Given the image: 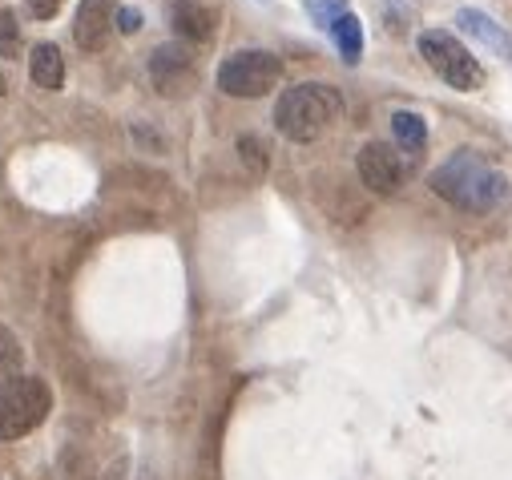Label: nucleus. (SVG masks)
Listing matches in <instances>:
<instances>
[{"label": "nucleus", "instance_id": "nucleus-15", "mask_svg": "<svg viewBox=\"0 0 512 480\" xmlns=\"http://www.w3.org/2000/svg\"><path fill=\"white\" fill-rule=\"evenodd\" d=\"M307 13L319 29H335V21H343L351 9H347V0H307Z\"/></svg>", "mask_w": 512, "mask_h": 480}, {"label": "nucleus", "instance_id": "nucleus-19", "mask_svg": "<svg viewBox=\"0 0 512 480\" xmlns=\"http://www.w3.org/2000/svg\"><path fill=\"white\" fill-rule=\"evenodd\" d=\"M25 5H29V13H33L37 21H49V17H57V13H61L65 0H25Z\"/></svg>", "mask_w": 512, "mask_h": 480}, {"label": "nucleus", "instance_id": "nucleus-1", "mask_svg": "<svg viewBox=\"0 0 512 480\" xmlns=\"http://www.w3.org/2000/svg\"><path fill=\"white\" fill-rule=\"evenodd\" d=\"M428 186L444 202H452L460 210H472V214L496 210L504 202V194H508V178L484 154H476V150H456L444 166L432 170Z\"/></svg>", "mask_w": 512, "mask_h": 480}, {"label": "nucleus", "instance_id": "nucleus-16", "mask_svg": "<svg viewBox=\"0 0 512 480\" xmlns=\"http://www.w3.org/2000/svg\"><path fill=\"white\" fill-rule=\"evenodd\" d=\"M238 154H242V162H246V170L254 174V178H263L267 174V146L259 142V138H238Z\"/></svg>", "mask_w": 512, "mask_h": 480}, {"label": "nucleus", "instance_id": "nucleus-9", "mask_svg": "<svg viewBox=\"0 0 512 480\" xmlns=\"http://www.w3.org/2000/svg\"><path fill=\"white\" fill-rule=\"evenodd\" d=\"M456 29L468 33L476 45H484L492 57L512 61V37H508L504 25H496L488 13H480V9H460V13H456Z\"/></svg>", "mask_w": 512, "mask_h": 480}, {"label": "nucleus", "instance_id": "nucleus-18", "mask_svg": "<svg viewBox=\"0 0 512 480\" xmlns=\"http://www.w3.org/2000/svg\"><path fill=\"white\" fill-rule=\"evenodd\" d=\"M57 480H89V464L85 460H77L73 452L65 456V464H61V472H57Z\"/></svg>", "mask_w": 512, "mask_h": 480}, {"label": "nucleus", "instance_id": "nucleus-5", "mask_svg": "<svg viewBox=\"0 0 512 480\" xmlns=\"http://www.w3.org/2000/svg\"><path fill=\"white\" fill-rule=\"evenodd\" d=\"M416 49H420V57L432 65V73H436L444 85H452L456 93H476V89L484 85V69H480V61H476L452 33H444V29H428V33H420Z\"/></svg>", "mask_w": 512, "mask_h": 480}, {"label": "nucleus", "instance_id": "nucleus-7", "mask_svg": "<svg viewBox=\"0 0 512 480\" xmlns=\"http://www.w3.org/2000/svg\"><path fill=\"white\" fill-rule=\"evenodd\" d=\"M355 170H359V182L371 190V194H396L404 186V162L400 154L388 146V142H367L355 158Z\"/></svg>", "mask_w": 512, "mask_h": 480}, {"label": "nucleus", "instance_id": "nucleus-10", "mask_svg": "<svg viewBox=\"0 0 512 480\" xmlns=\"http://www.w3.org/2000/svg\"><path fill=\"white\" fill-rule=\"evenodd\" d=\"M170 21H174L178 37H186V41H210L218 29V13L210 5H202V0H174Z\"/></svg>", "mask_w": 512, "mask_h": 480}, {"label": "nucleus", "instance_id": "nucleus-3", "mask_svg": "<svg viewBox=\"0 0 512 480\" xmlns=\"http://www.w3.org/2000/svg\"><path fill=\"white\" fill-rule=\"evenodd\" d=\"M53 412V388L37 376H13L0 384V440H21Z\"/></svg>", "mask_w": 512, "mask_h": 480}, {"label": "nucleus", "instance_id": "nucleus-2", "mask_svg": "<svg viewBox=\"0 0 512 480\" xmlns=\"http://www.w3.org/2000/svg\"><path fill=\"white\" fill-rule=\"evenodd\" d=\"M343 113V97L335 85L323 81H303L287 89L275 105V126L287 142H315L335 117Z\"/></svg>", "mask_w": 512, "mask_h": 480}, {"label": "nucleus", "instance_id": "nucleus-17", "mask_svg": "<svg viewBox=\"0 0 512 480\" xmlns=\"http://www.w3.org/2000/svg\"><path fill=\"white\" fill-rule=\"evenodd\" d=\"M17 37H21V25L13 9H0V57H17Z\"/></svg>", "mask_w": 512, "mask_h": 480}, {"label": "nucleus", "instance_id": "nucleus-14", "mask_svg": "<svg viewBox=\"0 0 512 480\" xmlns=\"http://www.w3.org/2000/svg\"><path fill=\"white\" fill-rule=\"evenodd\" d=\"M21 364H25V351H21V339L9 331V327H0V384L21 376Z\"/></svg>", "mask_w": 512, "mask_h": 480}, {"label": "nucleus", "instance_id": "nucleus-4", "mask_svg": "<svg viewBox=\"0 0 512 480\" xmlns=\"http://www.w3.org/2000/svg\"><path fill=\"white\" fill-rule=\"evenodd\" d=\"M283 77V61L271 49H238L218 65V89L226 97H267Z\"/></svg>", "mask_w": 512, "mask_h": 480}, {"label": "nucleus", "instance_id": "nucleus-6", "mask_svg": "<svg viewBox=\"0 0 512 480\" xmlns=\"http://www.w3.org/2000/svg\"><path fill=\"white\" fill-rule=\"evenodd\" d=\"M150 81L162 97H186L198 89V57L182 41H166L150 57Z\"/></svg>", "mask_w": 512, "mask_h": 480}, {"label": "nucleus", "instance_id": "nucleus-11", "mask_svg": "<svg viewBox=\"0 0 512 480\" xmlns=\"http://www.w3.org/2000/svg\"><path fill=\"white\" fill-rule=\"evenodd\" d=\"M29 77L41 85V89H61L65 85V61H61V49L41 41L29 57Z\"/></svg>", "mask_w": 512, "mask_h": 480}, {"label": "nucleus", "instance_id": "nucleus-12", "mask_svg": "<svg viewBox=\"0 0 512 480\" xmlns=\"http://www.w3.org/2000/svg\"><path fill=\"white\" fill-rule=\"evenodd\" d=\"M392 134H396V142L408 154H420L424 142H428V122H424L420 113H412V109H396L392 113Z\"/></svg>", "mask_w": 512, "mask_h": 480}, {"label": "nucleus", "instance_id": "nucleus-21", "mask_svg": "<svg viewBox=\"0 0 512 480\" xmlns=\"http://www.w3.org/2000/svg\"><path fill=\"white\" fill-rule=\"evenodd\" d=\"M9 93V81H5V73H0V97H5Z\"/></svg>", "mask_w": 512, "mask_h": 480}, {"label": "nucleus", "instance_id": "nucleus-13", "mask_svg": "<svg viewBox=\"0 0 512 480\" xmlns=\"http://www.w3.org/2000/svg\"><path fill=\"white\" fill-rule=\"evenodd\" d=\"M331 37H335V45H339V57H343L347 65H359V57H363V25H359V17L347 13L343 21H335Z\"/></svg>", "mask_w": 512, "mask_h": 480}, {"label": "nucleus", "instance_id": "nucleus-8", "mask_svg": "<svg viewBox=\"0 0 512 480\" xmlns=\"http://www.w3.org/2000/svg\"><path fill=\"white\" fill-rule=\"evenodd\" d=\"M117 25V5L113 0H81L73 17V41L85 53H101L109 45V33Z\"/></svg>", "mask_w": 512, "mask_h": 480}, {"label": "nucleus", "instance_id": "nucleus-20", "mask_svg": "<svg viewBox=\"0 0 512 480\" xmlns=\"http://www.w3.org/2000/svg\"><path fill=\"white\" fill-rule=\"evenodd\" d=\"M117 29L121 33H138L142 29V13L138 9H117Z\"/></svg>", "mask_w": 512, "mask_h": 480}]
</instances>
